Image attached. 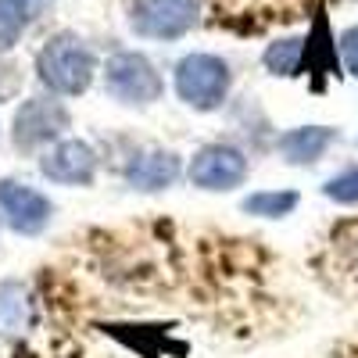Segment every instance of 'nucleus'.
I'll return each mask as SVG.
<instances>
[{
    "label": "nucleus",
    "instance_id": "nucleus-1",
    "mask_svg": "<svg viewBox=\"0 0 358 358\" xmlns=\"http://www.w3.org/2000/svg\"><path fill=\"white\" fill-rule=\"evenodd\" d=\"M36 76L54 97H79L97 76V57L76 33H57L36 54Z\"/></svg>",
    "mask_w": 358,
    "mask_h": 358
},
{
    "label": "nucleus",
    "instance_id": "nucleus-2",
    "mask_svg": "<svg viewBox=\"0 0 358 358\" xmlns=\"http://www.w3.org/2000/svg\"><path fill=\"white\" fill-rule=\"evenodd\" d=\"M233 72L215 54H187L176 65V94L194 111H219L229 97Z\"/></svg>",
    "mask_w": 358,
    "mask_h": 358
},
{
    "label": "nucleus",
    "instance_id": "nucleus-3",
    "mask_svg": "<svg viewBox=\"0 0 358 358\" xmlns=\"http://www.w3.org/2000/svg\"><path fill=\"white\" fill-rule=\"evenodd\" d=\"M69 126H72V115L65 101H57L54 94H40L22 101V108L15 111L11 140L22 155H33L40 147H54L57 140H65Z\"/></svg>",
    "mask_w": 358,
    "mask_h": 358
},
{
    "label": "nucleus",
    "instance_id": "nucleus-4",
    "mask_svg": "<svg viewBox=\"0 0 358 358\" xmlns=\"http://www.w3.org/2000/svg\"><path fill=\"white\" fill-rule=\"evenodd\" d=\"M104 90L118 104H155L165 94V79L143 54L118 50L104 65Z\"/></svg>",
    "mask_w": 358,
    "mask_h": 358
},
{
    "label": "nucleus",
    "instance_id": "nucleus-5",
    "mask_svg": "<svg viewBox=\"0 0 358 358\" xmlns=\"http://www.w3.org/2000/svg\"><path fill=\"white\" fill-rule=\"evenodd\" d=\"M201 18V0H133L129 25L143 40H179Z\"/></svg>",
    "mask_w": 358,
    "mask_h": 358
},
{
    "label": "nucleus",
    "instance_id": "nucleus-6",
    "mask_svg": "<svg viewBox=\"0 0 358 358\" xmlns=\"http://www.w3.org/2000/svg\"><path fill=\"white\" fill-rule=\"evenodd\" d=\"M251 162L233 143H204L187 165V179L197 190H236L248 179Z\"/></svg>",
    "mask_w": 358,
    "mask_h": 358
},
{
    "label": "nucleus",
    "instance_id": "nucleus-7",
    "mask_svg": "<svg viewBox=\"0 0 358 358\" xmlns=\"http://www.w3.org/2000/svg\"><path fill=\"white\" fill-rule=\"evenodd\" d=\"M0 215L4 222L22 233V236H36L50 226L54 219V204L43 190L18 183V179H0Z\"/></svg>",
    "mask_w": 358,
    "mask_h": 358
},
{
    "label": "nucleus",
    "instance_id": "nucleus-8",
    "mask_svg": "<svg viewBox=\"0 0 358 358\" xmlns=\"http://www.w3.org/2000/svg\"><path fill=\"white\" fill-rule=\"evenodd\" d=\"M40 172L57 187H90L97 179V151L86 140H57L40 158Z\"/></svg>",
    "mask_w": 358,
    "mask_h": 358
},
{
    "label": "nucleus",
    "instance_id": "nucleus-9",
    "mask_svg": "<svg viewBox=\"0 0 358 358\" xmlns=\"http://www.w3.org/2000/svg\"><path fill=\"white\" fill-rule=\"evenodd\" d=\"M122 176L133 190H143V194L169 190L176 179L183 176V158L176 151H140L126 162Z\"/></svg>",
    "mask_w": 358,
    "mask_h": 358
},
{
    "label": "nucleus",
    "instance_id": "nucleus-10",
    "mask_svg": "<svg viewBox=\"0 0 358 358\" xmlns=\"http://www.w3.org/2000/svg\"><path fill=\"white\" fill-rule=\"evenodd\" d=\"M334 140H337V129L330 126H297L276 140V151L287 165H312L330 151Z\"/></svg>",
    "mask_w": 358,
    "mask_h": 358
},
{
    "label": "nucleus",
    "instance_id": "nucleus-11",
    "mask_svg": "<svg viewBox=\"0 0 358 358\" xmlns=\"http://www.w3.org/2000/svg\"><path fill=\"white\" fill-rule=\"evenodd\" d=\"M29 326V294L22 283H0V334H22Z\"/></svg>",
    "mask_w": 358,
    "mask_h": 358
},
{
    "label": "nucleus",
    "instance_id": "nucleus-12",
    "mask_svg": "<svg viewBox=\"0 0 358 358\" xmlns=\"http://www.w3.org/2000/svg\"><path fill=\"white\" fill-rule=\"evenodd\" d=\"M297 190H255L241 201V208L248 215H258V219H283L297 208Z\"/></svg>",
    "mask_w": 358,
    "mask_h": 358
},
{
    "label": "nucleus",
    "instance_id": "nucleus-13",
    "mask_svg": "<svg viewBox=\"0 0 358 358\" xmlns=\"http://www.w3.org/2000/svg\"><path fill=\"white\" fill-rule=\"evenodd\" d=\"M305 65V40H276V43H268L265 50V69L273 72V76H297Z\"/></svg>",
    "mask_w": 358,
    "mask_h": 358
},
{
    "label": "nucleus",
    "instance_id": "nucleus-14",
    "mask_svg": "<svg viewBox=\"0 0 358 358\" xmlns=\"http://www.w3.org/2000/svg\"><path fill=\"white\" fill-rule=\"evenodd\" d=\"M25 25H29L25 0H0V54L11 50L22 40Z\"/></svg>",
    "mask_w": 358,
    "mask_h": 358
},
{
    "label": "nucleus",
    "instance_id": "nucleus-15",
    "mask_svg": "<svg viewBox=\"0 0 358 358\" xmlns=\"http://www.w3.org/2000/svg\"><path fill=\"white\" fill-rule=\"evenodd\" d=\"M322 194L334 204H358V165H348L337 176H330L322 183Z\"/></svg>",
    "mask_w": 358,
    "mask_h": 358
},
{
    "label": "nucleus",
    "instance_id": "nucleus-16",
    "mask_svg": "<svg viewBox=\"0 0 358 358\" xmlns=\"http://www.w3.org/2000/svg\"><path fill=\"white\" fill-rule=\"evenodd\" d=\"M341 57H344V69L358 79V25H351L341 36Z\"/></svg>",
    "mask_w": 358,
    "mask_h": 358
},
{
    "label": "nucleus",
    "instance_id": "nucleus-17",
    "mask_svg": "<svg viewBox=\"0 0 358 358\" xmlns=\"http://www.w3.org/2000/svg\"><path fill=\"white\" fill-rule=\"evenodd\" d=\"M18 86H22L18 69H15V65H8V62H0V101L15 97V94H18Z\"/></svg>",
    "mask_w": 358,
    "mask_h": 358
}]
</instances>
